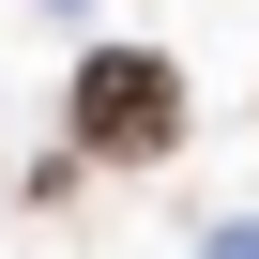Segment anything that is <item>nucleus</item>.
<instances>
[{
	"label": "nucleus",
	"mask_w": 259,
	"mask_h": 259,
	"mask_svg": "<svg viewBox=\"0 0 259 259\" xmlns=\"http://www.w3.org/2000/svg\"><path fill=\"white\" fill-rule=\"evenodd\" d=\"M76 138H92L107 168H153V153L183 138V76L138 61V46H92V61H76Z\"/></svg>",
	"instance_id": "f257e3e1"
}]
</instances>
